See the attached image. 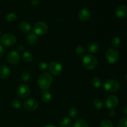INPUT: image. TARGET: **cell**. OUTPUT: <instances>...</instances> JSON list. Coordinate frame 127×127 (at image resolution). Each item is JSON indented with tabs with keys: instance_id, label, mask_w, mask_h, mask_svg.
Wrapping results in <instances>:
<instances>
[{
	"instance_id": "cell-30",
	"label": "cell",
	"mask_w": 127,
	"mask_h": 127,
	"mask_svg": "<svg viewBox=\"0 0 127 127\" xmlns=\"http://www.w3.org/2000/svg\"><path fill=\"white\" fill-rule=\"evenodd\" d=\"M21 78H22V81L27 82L31 79V74L28 71H24L21 74Z\"/></svg>"
},
{
	"instance_id": "cell-5",
	"label": "cell",
	"mask_w": 127,
	"mask_h": 127,
	"mask_svg": "<svg viewBox=\"0 0 127 127\" xmlns=\"http://www.w3.org/2000/svg\"><path fill=\"white\" fill-rule=\"evenodd\" d=\"M105 57L108 62L112 64L117 63L119 59V52L115 48H110L105 53Z\"/></svg>"
},
{
	"instance_id": "cell-33",
	"label": "cell",
	"mask_w": 127,
	"mask_h": 127,
	"mask_svg": "<svg viewBox=\"0 0 127 127\" xmlns=\"http://www.w3.org/2000/svg\"><path fill=\"white\" fill-rule=\"evenodd\" d=\"M31 4L33 6L37 7L40 4V0H31Z\"/></svg>"
},
{
	"instance_id": "cell-29",
	"label": "cell",
	"mask_w": 127,
	"mask_h": 127,
	"mask_svg": "<svg viewBox=\"0 0 127 127\" xmlns=\"http://www.w3.org/2000/svg\"><path fill=\"white\" fill-rule=\"evenodd\" d=\"M117 127H127V117H124L119 120L117 123Z\"/></svg>"
},
{
	"instance_id": "cell-7",
	"label": "cell",
	"mask_w": 127,
	"mask_h": 127,
	"mask_svg": "<svg viewBox=\"0 0 127 127\" xmlns=\"http://www.w3.org/2000/svg\"><path fill=\"white\" fill-rule=\"evenodd\" d=\"M38 102L33 98L26 99L24 102V108L26 110L29 112H32L35 110L38 107Z\"/></svg>"
},
{
	"instance_id": "cell-37",
	"label": "cell",
	"mask_w": 127,
	"mask_h": 127,
	"mask_svg": "<svg viewBox=\"0 0 127 127\" xmlns=\"http://www.w3.org/2000/svg\"><path fill=\"white\" fill-rule=\"evenodd\" d=\"M124 112L125 115H127V105H125L124 108Z\"/></svg>"
},
{
	"instance_id": "cell-26",
	"label": "cell",
	"mask_w": 127,
	"mask_h": 127,
	"mask_svg": "<svg viewBox=\"0 0 127 127\" xmlns=\"http://www.w3.org/2000/svg\"><path fill=\"white\" fill-rule=\"evenodd\" d=\"M85 48L83 45H79L76 48V53L79 56H83L85 54Z\"/></svg>"
},
{
	"instance_id": "cell-34",
	"label": "cell",
	"mask_w": 127,
	"mask_h": 127,
	"mask_svg": "<svg viewBox=\"0 0 127 127\" xmlns=\"http://www.w3.org/2000/svg\"><path fill=\"white\" fill-rule=\"evenodd\" d=\"M4 53V49L3 47L0 45V58L3 56Z\"/></svg>"
},
{
	"instance_id": "cell-24",
	"label": "cell",
	"mask_w": 127,
	"mask_h": 127,
	"mask_svg": "<svg viewBox=\"0 0 127 127\" xmlns=\"http://www.w3.org/2000/svg\"><path fill=\"white\" fill-rule=\"evenodd\" d=\"M92 84L95 88H99L102 85V81L99 78L95 76L92 79Z\"/></svg>"
},
{
	"instance_id": "cell-22",
	"label": "cell",
	"mask_w": 127,
	"mask_h": 127,
	"mask_svg": "<svg viewBox=\"0 0 127 127\" xmlns=\"http://www.w3.org/2000/svg\"><path fill=\"white\" fill-rule=\"evenodd\" d=\"M73 127H88L87 122L81 119H78L73 124Z\"/></svg>"
},
{
	"instance_id": "cell-2",
	"label": "cell",
	"mask_w": 127,
	"mask_h": 127,
	"mask_svg": "<svg viewBox=\"0 0 127 127\" xmlns=\"http://www.w3.org/2000/svg\"><path fill=\"white\" fill-rule=\"evenodd\" d=\"M83 65L88 70H93L97 67V60L95 56L93 55H88L83 58Z\"/></svg>"
},
{
	"instance_id": "cell-18",
	"label": "cell",
	"mask_w": 127,
	"mask_h": 127,
	"mask_svg": "<svg viewBox=\"0 0 127 127\" xmlns=\"http://www.w3.org/2000/svg\"><path fill=\"white\" fill-rule=\"evenodd\" d=\"M59 124L60 127H71L72 125V122L69 119L65 117L60 120Z\"/></svg>"
},
{
	"instance_id": "cell-12",
	"label": "cell",
	"mask_w": 127,
	"mask_h": 127,
	"mask_svg": "<svg viewBox=\"0 0 127 127\" xmlns=\"http://www.w3.org/2000/svg\"><path fill=\"white\" fill-rule=\"evenodd\" d=\"M91 13L88 9L83 8L79 11L78 13V18L82 22H86L90 19Z\"/></svg>"
},
{
	"instance_id": "cell-21",
	"label": "cell",
	"mask_w": 127,
	"mask_h": 127,
	"mask_svg": "<svg viewBox=\"0 0 127 127\" xmlns=\"http://www.w3.org/2000/svg\"><path fill=\"white\" fill-rule=\"evenodd\" d=\"M68 114H69V115L70 116L71 118L73 119H77V117L79 115V112H78V110L76 108L72 107L69 110Z\"/></svg>"
},
{
	"instance_id": "cell-15",
	"label": "cell",
	"mask_w": 127,
	"mask_h": 127,
	"mask_svg": "<svg viewBox=\"0 0 127 127\" xmlns=\"http://www.w3.org/2000/svg\"><path fill=\"white\" fill-rule=\"evenodd\" d=\"M87 48H88V51L89 53L94 54V53H97L99 50L100 46L96 42H91L88 44Z\"/></svg>"
},
{
	"instance_id": "cell-36",
	"label": "cell",
	"mask_w": 127,
	"mask_h": 127,
	"mask_svg": "<svg viewBox=\"0 0 127 127\" xmlns=\"http://www.w3.org/2000/svg\"><path fill=\"white\" fill-rule=\"evenodd\" d=\"M18 49H19V52H22V51L24 50V46H22V45L19 46V48H18Z\"/></svg>"
},
{
	"instance_id": "cell-38",
	"label": "cell",
	"mask_w": 127,
	"mask_h": 127,
	"mask_svg": "<svg viewBox=\"0 0 127 127\" xmlns=\"http://www.w3.org/2000/svg\"><path fill=\"white\" fill-rule=\"evenodd\" d=\"M44 127H56L53 126V125H47V126H45Z\"/></svg>"
},
{
	"instance_id": "cell-17",
	"label": "cell",
	"mask_w": 127,
	"mask_h": 127,
	"mask_svg": "<svg viewBox=\"0 0 127 127\" xmlns=\"http://www.w3.org/2000/svg\"><path fill=\"white\" fill-rule=\"evenodd\" d=\"M27 41L31 45H34L38 42V37L34 33H29L27 36Z\"/></svg>"
},
{
	"instance_id": "cell-4",
	"label": "cell",
	"mask_w": 127,
	"mask_h": 127,
	"mask_svg": "<svg viewBox=\"0 0 127 127\" xmlns=\"http://www.w3.org/2000/svg\"><path fill=\"white\" fill-rule=\"evenodd\" d=\"M104 89L109 93H115L120 88V84L115 79H108L104 83Z\"/></svg>"
},
{
	"instance_id": "cell-9",
	"label": "cell",
	"mask_w": 127,
	"mask_h": 127,
	"mask_svg": "<svg viewBox=\"0 0 127 127\" xmlns=\"http://www.w3.org/2000/svg\"><path fill=\"white\" fill-rule=\"evenodd\" d=\"M17 95L20 98H26L30 93V88L27 84H20L17 88Z\"/></svg>"
},
{
	"instance_id": "cell-23",
	"label": "cell",
	"mask_w": 127,
	"mask_h": 127,
	"mask_svg": "<svg viewBox=\"0 0 127 127\" xmlns=\"http://www.w3.org/2000/svg\"><path fill=\"white\" fill-rule=\"evenodd\" d=\"M42 99L44 102L48 103L52 99V95H51L50 93L48 91H45L44 93H43L42 95Z\"/></svg>"
},
{
	"instance_id": "cell-11",
	"label": "cell",
	"mask_w": 127,
	"mask_h": 127,
	"mask_svg": "<svg viewBox=\"0 0 127 127\" xmlns=\"http://www.w3.org/2000/svg\"><path fill=\"white\" fill-rule=\"evenodd\" d=\"M20 56L19 54L16 51H11L7 54V60L10 64H16L19 62Z\"/></svg>"
},
{
	"instance_id": "cell-1",
	"label": "cell",
	"mask_w": 127,
	"mask_h": 127,
	"mask_svg": "<svg viewBox=\"0 0 127 127\" xmlns=\"http://www.w3.org/2000/svg\"><path fill=\"white\" fill-rule=\"evenodd\" d=\"M53 79L48 73H43L39 76L38 79V84L39 88L42 90H47L51 86Z\"/></svg>"
},
{
	"instance_id": "cell-3",
	"label": "cell",
	"mask_w": 127,
	"mask_h": 127,
	"mask_svg": "<svg viewBox=\"0 0 127 127\" xmlns=\"http://www.w3.org/2000/svg\"><path fill=\"white\" fill-rule=\"evenodd\" d=\"M33 30L34 33L37 35H44L48 31V25L43 21H38L34 24Z\"/></svg>"
},
{
	"instance_id": "cell-10",
	"label": "cell",
	"mask_w": 127,
	"mask_h": 127,
	"mask_svg": "<svg viewBox=\"0 0 127 127\" xmlns=\"http://www.w3.org/2000/svg\"><path fill=\"white\" fill-rule=\"evenodd\" d=\"M119 104V99L115 95H110L105 100L106 107L109 109H114L117 107Z\"/></svg>"
},
{
	"instance_id": "cell-28",
	"label": "cell",
	"mask_w": 127,
	"mask_h": 127,
	"mask_svg": "<svg viewBox=\"0 0 127 127\" xmlns=\"http://www.w3.org/2000/svg\"><path fill=\"white\" fill-rule=\"evenodd\" d=\"M17 16L15 13L7 14L6 16V20L8 22H12L17 19Z\"/></svg>"
},
{
	"instance_id": "cell-27",
	"label": "cell",
	"mask_w": 127,
	"mask_h": 127,
	"mask_svg": "<svg viewBox=\"0 0 127 127\" xmlns=\"http://www.w3.org/2000/svg\"><path fill=\"white\" fill-rule=\"evenodd\" d=\"M100 127H114V125L110 120H104L100 123Z\"/></svg>"
},
{
	"instance_id": "cell-8",
	"label": "cell",
	"mask_w": 127,
	"mask_h": 127,
	"mask_svg": "<svg viewBox=\"0 0 127 127\" xmlns=\"http://www.w3.org/2000/svg\"><path fill=\"white\" fill-rule=\"evenodd\" d=\"M48 66L49 71L50 72L51 74H53L55 76L59 75L62 72V70H63L62 65L58 62H52Z\"/></svg>"
},
{
	"instance_id": "cell-31",
	"label": "cell",
	"mask_w": 127,
	"mask_h": 127,
	"mask_svg": "<svg viewBox=\"0 0 127 127\" xmlns=\"http://www.w3.org/2000/svg\"><path fill=\"white\" fill-rule=\"evenodd\" d=\"M11 105H12V107L14 108V109H19L21 106V103L17 99H14L12 101V102H11Z\"/></svg>"
},
{
	"instance_id": "cell-16",
	"label": "cell",
	"mask_w": 127,
	"mask_h": 127,
	"mask_svg": "<svg viewBox=\"0 0 127 127\" xmlns=\"http://www.w3.org/2000/svg\"><path fill=\"white\" fill-rule=\"evenodd\" d=\"M19 29L23 33H28L31 30V24L26 21H22L20 23Z\"/></svg>"
},
{
	"instance_id": "cell-32",
	"label": "cell",
	"mask_w": 127,
	"mask_h": 127,
	"mask_svg": "<svg viewBox=\"0 0 127 127\" xmlns=\"http://www.w3.org/2000/svg\"><path fill=\"white\" fill-rule=\"evenodd\" d=\"M38 69H39L40 70L43 71L47 69V68H48V64H47V63H46V62H40V63H39V64H38Z\"/></svg>"
},
{
	"instance_id": "cell-6",
	"label": "cell",
	"mask_w": 127,
	"mask_h": 127,
	"mask_svg": "<svg viewBox=\"0 0 127 127\" xmlns=\"http://www.w3.org/2000/svg\"><path fill=\"white\" fill-rule=\"evenodd\" d=\"M16 37L12 33H5L1 38V42L6 47H11L16 43Z\"/></svg>"
},
{
	"instance_id": "cell-35",
	"label": "cell",
	"mask_w": 127,
	"mask_h": 127,
	"mask_svg": "<svg viewBox=\"0 0 127 127\" xmlns=\"http://www.w3.org/2000/svg\"><path fill=\"white\" fill-rule=\"evenodd\" d=\"M109 115H110V117H115V115H116V112L115 111L114 109H111Z\"/></svg>"
},
{
	"instance_id": "cell-19",
	"label": "cell",
	"mask_w": 127,
	"mask_h": 127,
	"mask_svg": "<svg viewBox=\"0 0 127 127\" xmlns=\"http://www.w3.org/2000/svg\"><path fill=\"white\" fill-rule=\"evenodd\" d=\"M93 107L95 109H97V110H100L104 107V104H103L102 101L100 99H99V98H96V99H95L93 100Z\"/></svg>"
},
{
	"instance_id": "cell-20",
	"label": "cell",
	"mask_w": 127,
	"mask_h": 127,
	"mask_svg": "<svg viewBox=\"0 0 127 127\" xmlns=\"http://www.w3.org/2000/svg\"><path fill=\"white\" fill-rule=\"evenodd\" d=\"M22 59L24 61L26 62H31L33 60V56L31 52H25L24 53L22 54Z\"/></svg>"
},
{
	"instance_id": "cell-13",
	"label": "cell",
	"mask_w": 127,
	"mask_h": 127,
	"mask_svg": "<svg viewBox=\"0 0 127 127\" xmlns=\"http://www.w3.org/2000/svg\"><path fill=\"white\" fill-rule=\"evenodd\" d=\"M115 14L118 18H124L127 16V7L125 5H120L115 9Z\"/></svg>"
},
{
	"instance_id": "cell-39",
	"label": "cell",
	"mask_w": 127,
	"mask_h": 127,
	"mask_svg": "<svg viewBox=\"0 0 127 127\" xmlns=\"http://www.w3.org/2000/svg\"><path fill=\"white\" fill-rule=\"evenodd\" d=\"M126 80H127V76H126Z\"/></svg>"
},
{
	"instance_id": "cell-25",
	"label": "cell",
	"mask_w": 127,
	"mask_h": 127,
	"mask_svg": "<svg viewBox=\"0 0 127 127\" xmlns=\"http://www.w3.org/2000/svg\"><path fill=\"white\" fill-rule=\"evenodd\" d=\"M121 40L119 37H115L112 38L111 42V44L114 48H118L120 45Z\"/></svg>"
},
{
	"instance_id": "cell-14",
	"label": "cell",
	"mask_w": 127,
	"mask_h": 127,
	"mask_svg": "<svg viewBox=\"0 0 127 127\" xmlns=\"http://www.w3.org/2000/svg\"><path fill=\"white\" fill-rule=\"evenodd\" d=\"M11 71L10 68L6 65H2L0 66V79H6L9 76Z\"/></svg>"
}]
</instances>
